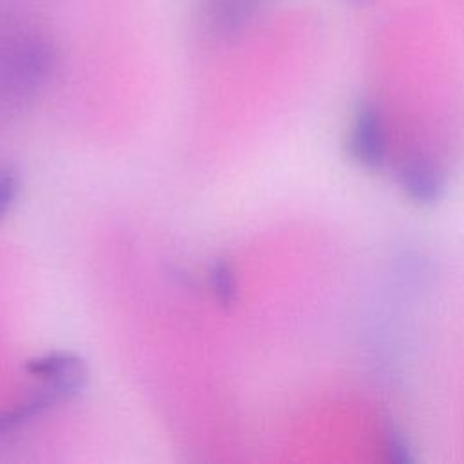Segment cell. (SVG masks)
<instances>
[{
	"label": "cell",
	"instance_id": "obj_1",
	"mask_svg": "<svg viewBox=\"0 0 464 464\" xmlns=\"http://www.w3.org/2000/svg\"><path fill=\"white\" fill-rule=\"evenodd\" d=\"M54 49L44 36L18 34L0 44V102L16 105L33 98L49 80Z\"/></svg>",
	"mask_w": 464,
	"mask_h": 464
},
{
	"label": "cell",
	"instance_id": "obj_2",
	"mask_svg": "<svg viewBox=\"0 0 464 464\" xmlns=\"http://www.w3.org/2000/svg\"><path fill=\"white\" fill-rule=\"evenodd\" d=\"M25 372L38 384L53 390L62 401L78 395L87 382L85 362L71 352H47L33 357L27 361Z\"/></svg>",
	"mask_w": 464,
	"mask_h": 464
},
{
	"label": "cell",
	"instance_id": "obj_3",
	"mask_svg": "<svg viewBox=\"0 0 464 464\" xmlns=\"http://www.w3.org/2000/svg\"><path fill=\"white\" fill-rule=\"evenodd\" d=\"M348 149L350 156L366 169H377L382 165L386 156V136L382 121L372 107L364 105L355 112Z\"/></svg>",
	"mask_w": 464,
	"mask_h": 464
},
{
	"label": "cell",
	"instance_id": "obj_4",
	"mask_svg": "<svg viewBox=\"0 0 464 464\" xmlns=\"http://www.w3.org/2000/svg\"><path fill=\"white\" fill-rule=\"evenodd\" d=\"M63 402L53 390L36 384L33 392L0 411V437H9L24 431L34 419L42 417L49 408Z\"/></svg>",
	"mask_w": 464,
	"mask_h": 464
},
{
	"label": "cell",
	"instance_id": "obj_5",
	"mask_svg": "<svg viewBox=\"0 0 464 464\" xmlns=\"http://www.w3.org/2000/svg\"><path fill=\"white\" fill-rule=\"evenodd\" d=\"M399 181L410 199L431 205L439 201L444 190V179L439 170L424 160H408L399 169Z\"/></svg>",
	"mask_w": 464,
	"mask_h": 464
},
{
	"label": "cell",
	"instance_id": "obj_6",
	"mask_svg": "<svg viewBox=\"0 0 464 464\" xmlns=\"http://www.w3.org/2000/svg\"><path fill=\"white\" fill-rule=\"evenodd\" d=\"M208 286L221 306H230L237 295V279L227 259H216L208 268Z\"/></svg>",
	"mask_w": 464,
	"mask_h": 464
},
{
	"label": "cell",
	"instance_id": "obj_7",
	"mask_svg": "<svg viewBox=\"0 0 464 464\" xmlns=\"http://www.w3.org/2000/svg\"><path fill=\"white\" fill-rule=\"evenodd\" d=\"M18 192H20L18 172L9 165H2L0 167V221L13 208L14 201L18 198Z\"/></svg>",
	"mask_w": 464,
	"mask_h": 464
}]
</instances>
